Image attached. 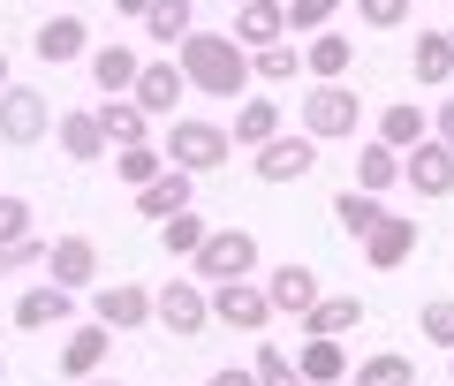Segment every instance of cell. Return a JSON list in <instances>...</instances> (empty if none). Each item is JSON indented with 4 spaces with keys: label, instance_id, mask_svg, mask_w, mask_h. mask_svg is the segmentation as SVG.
<instances>
[{
    "label": "cell",
    "instance_id": "cell-1",
    "mask_svg": "<svg viewBox=\"0 0 454 386\" xmlns=\"http://www.w3.org/2000/svg\"><path fill=\"white\" fill-rule=\"evenodd\" d=\"M175 61H182V76H190L197 98H227V106H243L250 83H258L250 46H235L227 31H190V38L175 46Z\"/></svg>",
    "mask_w": 454,
    "mask_h": 386
},
{
    "label": "cell",
    "instance_id": "cell-2",
    "mask_svg": "<svg viewBox=\"0 0 454 386\" xmlns=\"http://www.w3.org/2000/svg\"><path fill=\"white\" fill-rule=\"evenodd\" d=\"M167 167H182V175H212V167L235 160V137H227V122H205V114H175L160 137Z\"/></svg>",
    "mask_w": 454,
    "mask_h": 386
},
{
    "label": "cell",
    "instance_id": "cell-3",
    "mask_svg": "<svg viewBox=\"0 0 454 386\" xmlns=\"http://www.w3.org/2000/svg\"><path fill=\"white\" fill-rule=\"evenodd\" d=\"M295 129L318 137V145H348V137L364 129V91L356 83H310L303 106H295Z\"/></svg>",
    "mask_w": 454,
    "mask_h": 386
},
{
    "label": "cell",
    "instance_id": "cell-4",
    "mask_svg": "<svg viewBox=\"0 0 454 386\" xmlns=\"http://www.w3.org/2000/svg\"><path fill=\"white\" fill-rule=\"evenodd\" d=\"M190 273L205 288H227V280H258V235L250 227H212L205 250L190 257Z\"/></svg>",
    "mask_w": 454,
    "mask_h": 386
},
{
    "label": "cell",
    "instance_id": "cell-5",
    "mask_svg": "<svg viewBox=\"0 0 454 386\" xmlns=\"http://www.w3.org/2000/svg\"><path fill=\"white\" fill-rule=\"evenodd\" d=\"M152 326H167L175 341H197L212 326V288L197 273H175L167 288H152Z\"/></svg>",
    "mask_w": 454,
    "mask_h": 386
},
{
    "label": "cell",
    "instance_id": "cell-6",
    "mask_svg": "<svg viewBox=\"0 0 454 386\" xmlns=\"http://www.w3.org/2000/svg\"><path fill=\"white\" fill-rule=\"evenodd\" d=\"M53 98L46 91H31V83H8V98H0V145L8 152H31L38 137H53Z\"/></svg>",
    "mask_w": 454,
    "mask_h": 386
},
{
    "label": "cell",
    "instance_id": "cell-7",
    "mask_svg": "<svg viewBox=\"0 0 454 386\" xmlns=\"http://www.w3.org/2000/svg\"><path fill=\"white\" fill-rule=\"evenodd\" d=\"M91 319L106 334H145L152 326V288L145 280H98L91 288Z\"/></svg>",
    "mask_w": 454,
    "mask_h": 386
},
{
    "label": "cell",
    "instance_id": "cell-8",
    "mask_svg": "<svg viewBox=\"0 0 454 386\" xmlns=\"http://www.w3.org/2000/svg\"><path fill=\"white\" fill-rule=\"evenodd\" d=\"M310 167H318V137H303V129H280L273 145L250 152V175L273 182V190H280V182H303Z\"/></svg>",
    "mask_w": 454,
    "mask_h": 386
},
{
    "label": "cell",
    "instance_id": "cell-9",
    "mask_svg": "<svg viewBox=\"0 0 454 386\" xmlns=\"http://www.w3.org/2000/svg\"><path fill=\"white\" fill-rule=\"evenodd\" d=\"M212 326L265 334V326H273V295H265V280H227V288H212Z\"/></svg>",
    "mask_w": 454,
    "mask_h": 386
},
{
    "label": "cell",
    "instance_id": "cell-10",
    "mask_svg": "<svg viewBox=\"0 0 454 386\" xmlns=\"http://www.w3.org/2000/svg\"><path fill=\"white\" fill-rule=\"evenodd\" d=\"M46 280H53V288H68V295H91L98 288V242L91 235H53Z\"/></svg>",
    "mask_w": 454,
    "mask_h": 386
},
{
    "label": "cell",
    "instance_id": "cell-11",
    "mask_svg": "<svg viewBox=\"0 0 454 386\" xmlns=\"http://www.w3.org/2000/svg\"><path fill=\"white\" fill-rule=\"evenodd\" d=\"M31 53L46 68H68V61H91V23L83 16H68V8H53L46 23L31 31Z\"/></svg>",
    "mask_w": 454,
    "mask_h": 386
},
{
    "label": "cell",
    "instance_id": "cell-12",
    "mask_svg": "<svg viewBox=\"0 0 454 386\" xmlns=\"http://www.w3.org/2000/svg\"><path fill=\"white\" fill-rule=\"evenodd\" d=\"M265 295H273V319H295V326L325 303V288H318L310 265H273V273H265Z\"/></svg>",
    "mask_w": 454,
    "mask_h": 386
},
{
    "label": "cell",
    "instance_id": "cell-13",
    "mask_svg": "<svg viewBox=\"0 0 454 386\" xmlns=\"http://www.w3.org/2000/svg\"><path fill=\"white\" fill-rule=\"evenodd\" d=\"M129 98L152 114V122H175V106L190 98V76H182V61H145V76H137Z\"/></svg>",
    "mask_w": 454,
    "mask_h": 386
},
{
    "label": "cell",
    "instance_id": "cell-14",
    "mask_svg": "<svg viewBox=\"0 0 454 386\" xmlns=\"http://www.w3.org/2000/svg\"><path fill=\"white\" fill-rule=\"evenodd\" d=\"M402 182L417 197H454V152L439 145V137H424L417 152H402Z\"/></svg>",
    "mask_w": 454,
    "mask_h": 386
},
{
    "label": "cell",
    "instance_id": "cell-15",
    "mask_svg": "<svg viewBox=\"0 0 454 386\" xmlns=\"http://www.w3.org/2000/svg\"><path fill=\"white\" fill-rule=\"evenodd\" d=\"M364 257H372V273H394L417 257V212H387V220L364 235Z\"/></svg>",
    "mask_w": 454,
    "mask_h": 386
},
{
    "label": "cell",
    "instance_id": "cell-16",
    "mask_svg": "<svg viewBox=\"0 0 454 386\" xmlns=\"http://www.w3.org/2000/svg\"><path fill=\"white\" fill-rule=\"evenodd\" d=\"M16 326L23 334H53V326H76V295L53 288V280H38V288L16 295Z\"/></svg>",
    "mask_w": 454,
    "mask_h": 386
},
{
    "label": "cell",
    "instance_id": "cell-17",
    "mask_svg": "<svg viewBox=\"0 0 454 386\" xmlns=\"http://www.w3.org/2000/svg\"><path fill=\"white\" fill-rule=\"evenodd\" d=\"M137 76H145V53H137V46H121V38L91 46V83H98L106 98H129V91H137Z\"/></svg>",
    "mask_w": 454,
    "mask_h": 386
},
{
    "label": "cell",
    "instance_id": "cell-18",
    "mask_svg": "<svg viewBox=\"0 0 454 386\" xmlns=\"http://www.w3.org/2000/svg\"><path fill=\"white\" fill-rule=\"evenodd\" d=\"M348 68H356V38H348V31L303 38V76L310 83H348Z\"/></svg>",
    "mask_w": 454,
    "mask_h": 386
},
{
    "label": "cell",
    "instance_id": "cell-19",
    "mask_svg": "<svg viewBox=\"0 0 454 386\" xmlns=\"http://www.w3.org/2000/svg\"><path fill=\"white\" fill-rule=\"evenodd\" d=\"M280 38H288V0H243V8H235V46L265 53V46H280Z\"/></svg>",
    "mask_w": 454,
    "mask_h": 386
},
{
    "label": "cell",
    "instance_id": "cell-20",
    "mask_svg": "<svg viewBox=\"0 0 454 386\" xmlns=\"http://www.w3.org/2000/svg\"><path fill=\"white\" fill-rule=\"evenodd\" d=\"M280 98H265V91H250L243 106H235V129H227V137H235V152H258V145H273L280 137Z\"/></svg>",
    "mask_w": 454,
    "mask_h": 386
},
{
    "label": "cell",
    "instance_id": "cell-21",
    "mask_svg": "<svg viewBox=\"0 0 454 386\" xmlns=\"http://www.w3.org/2000/svg\"><path fill=\"white\" fill-rule=\"evenodd\" d=\"M53 137H61V152L76 167H91V160H106V129H98V106H76V114H61V122H53Z\"/></svg>",
    "mask_w": 454,
    "mask_h": 386
},
{
    "label": "cell",
    "instance_id": "cell-22",
    "mask_svg": "<svg viewBox=\"0 0 454 386\" xmlns=\"http://www.w3.org/2000/svg\"><path fill=\"white\" fill-rule=\"evenodd\" d=\"M364 319H372V303H364L356 288H348V295H325V303L303 319V341H340V334H356Z\"/></svg>",
    "mask_w": 454,
    "mask_h": 386
},
{
    "label": "cell",
    "instance_id": "cell-23",
    "mask_svg": "<svg viewBox=\"0 0 454 386\" xmlns=\"http://www.w3.org/2000/svg\"><path fill=\"white\" fill-rule=\"evenodd\" d=\"M106 349H114V334H106V326H68V341H61V371H68V379H98V364H106Z\"/></svg>",
    "mask_w": 454,
    "mask_h": 386
},
{
    "label": "cell",
    "instance_id": "cell-24",
    "mask_svg": "<svg viewBox=\"0 0 454 386\" xmlns=\"http://www.w3.org/2000/svg\"><path fill=\"white\" fill-rule=\"evenodd\" d=\"M190 197H197V175H182V167H167L152 190H137V212H145L152 227H167L175 212H190Z\"/></svg>",
    "mask_w": 454,
    "mask_h": 386
},
{
    "label": "cell",
    "instance_id": "cell-25",
    "mask_svg": "<svg viewBox=\"0 0 454 386\" xmlns=\"http://www.w3.org/2000/svg\"><path fill=\"white\" fill-rule=\"evenodd\" d=\"M409 68H417L424 91H447V83H454V31H417V46H409Z\"/></svg>",
    "mask_w": 454,
    "mask_h": 386
},
{
    "label": "cell",
    "instance_id": "cell-26",
    "mask_svg": "<svg viewBox=\"0 0 454 386\" xmlns=\"http://www.w3.org/2000/svg\"><path fill=\"white\" fill-rule=\"evenodd\" d=\"M424 137H432V114H424L417 98H394V106H379V145H394V152H417Z\"/></svg>",
    "mask_w": 454,
    "mask_h": 386
},
{
    "label": "cell",
    "instance_id": "cell-27",
    "mask_svg": "<svg viewBox=\"0 0 454 386\" xmlns=\"http://www.w3.org/2000/svg\"><path fill=\"white\" fill-rule=\"evenodd\" d=\"M98 129H106V145H152V114L137 98H98Z\"/></svg>",
    "mask_w": 454,
    "mask_h": 386
},
{
    "label": "cell",
    "instance_id": "cell-28",
    "mask_svg": "<svg viewBox=\"0 0 454 386\" xmlns=\"http://www.w3.org/2000/svg\"><path fill=\"white\" fill-rule=\"evenodd\" d=\"M379 220H387V205H379L372 190H356V182H348V190H333V227H340L348 242H364Z\"/></svg>",
    "mask_w": 454,
    "mask_h": 386
},
{
    "label": "cell",
    "instance_id": "cell-29",
    "mask_svg": "<svg viewBox=\"0 0 454 386\" xmlns=\"http://www.w3.org/2000/svg\"><path fill=\"white\" fill-rule=\"evenodd\" d=\"M295 371H303V386H348L340 341H303V349H295Z\"/></svg>",
    "mask_w": 454,
    "mask_h": 386
},
{
    "label": "cell",
    "instance_id": "cell-30",
    "mask_svg": "<svg viewBox=\"0 0 454 386\" xmlns=\"http://www.w3.org/2000/svg\"><path fill=\"white\" fill-rule=\"evenodd\" d=\"M190 31H197V0H152L145 8V38H160V46H182Z\"/></svg>",
    "mask_w": 454,
    "mask_h": 386
},
{
    "label": "cell",
    "instance_id": "cell-31",
    "mask_svg": "<svg viewBox=\"0 0 454 386\" xmlns=\"http://www.w3.org/2000/svg\"><path fill=\"white\" fill-rule=\"evenodd\" d=\"M394 182H402V152L372 137V145L356 152V190H372V197H379V190H394Z\"/></svg>",
    "mask_w": 454,
    "mask_h": 386
},
{
    "label": "cell",
    "instance_id": "cell-32",
    "mask_svg": "<svg viewBox=\"0 0 454 386\" xmlns=\"http://www.w3.org/2000/svg\"><path fill=\"white\" fill-rule=\"evenodd\" d=\"M348 386H417V364H409L402 349H379V356H364V364L348 371Z\"/></svg>",
    "mask_w": 454,
    "mask_h": 386
},
{
    "label": "cell",
    "instance_id": "cell-33",
    "mask_svg": "<svg viewBox=\"0 0 454 386\" xmlns=\"http://www.w3.org/2000/svg\"><path fill=\"white\" fill-rule=\"evenodd\" d=\"M114 175L129 182V190H152V182L167 175V152L160 145H121V152H114Z\"/></svg>",
    "mask_w": 454,
    "mask_h": 386
},
{
    "label": "cell",
    "instance_id": "cell-34",
    "mask_svg": "<svg viewBox=\"0 0 454 386\" xmlns=\"http://www.w3.org/2000/svg\"><path fill=\"white\" fill-rule=\"evenodd\" d=\"M205 235H212V220H205V212H175V220L160 227V250H167V257H182V265H190V257L205 250Z\"/></svg>",
    "mask_w": 454,
    "mask_h": 386
},
{
    "label": "cell",
    "instance_id": "cell-35",
    "mask_svg": "<svg viewBox=\"0 0 454 386\" xmlns=\"http://www.w3.org/2000/svg\"><path fill=\"white\" fill-rule=\"evenodd\" d=\"M250 371H258V386H303V371H295V356L280 349V341H258Z\"/></svg>",
    "mask_w": 454,
    "mask_h": 386
},
{
    "label": "cell",
    "instance_id": "cell-36",
    "mask_svg": "<svg viewBox=\"0 0 454 386\" xmlns=\"http://www.w3.org/2000/svg\"><path fill=\"white\" fill-rule=\"evenodd\" d=\"M417 334L432 341V349H447V356H454V295H432V303L417 311Z\"/></svg>",
    "mask_w": 454,
    "mask_h": 386
},
{
    "label": "cell",
    "instance_id": "cell-37",
    "mask_svg": "<svg viewBox=\"0 0 454 386\" xmlns=\"http://www.w3.org/2000/svg\"><path fill=\"white\" fill-rule=\"evenodd\" d=\"M250 68H258V83H295V68H303V53L280 38V46H265V53H250Z\"/></svg>",
    "mask_w": 454,
    "mask_h": 386
},
{
    "label": "cell",
    "instance_id": "cell-38",
    "mask_svg": "<svg viewBox=\"0 0 454 386\" xmlns=\"http://www.w3.org/2000/svg\"><path fill=\"white\" fill-rule=\"evenodd\" d=\"M31 235H38V220H31V197L0 190V242H31Z\"/></svg>",
    "mask_w": 454,
    "mask_h": 386
},
{
    "label": "cell",
    "instance_id": "cell-39",
    "mask_svg": "<svg viewBox=\"0 0 454 386\" xmlns=\"http://www.w3.org/2000/svg\"><path fill=\"white\" fill-rule=\"evenodd\" d=\"M409 16H417V0H356V23H372V31H402Z\"/></svg>",
    "mask_w": 454,
    "mask_h": 386
},
{
    "label": "cell",
    "instance_id": "cell-40",
    "mask_svg": "<svg viewBox=\"0 0 454 386\" xmlns=\"http://www.w3.org/2000/svg\"><path fill=\"white\" fill-rule=\"evenodd\" d=\"M333 8H340V0H288V31H303V38L333 31Z\"/></svg>",
    "mask_w": 454,
    "mask_h": 386
},
{
    "label": "cell",
    "instance_id": "cell-41",
    "mask_svg": "<svg viewBox=\"0 0 454 386\" xmlns=\"http://www.w3.org/2000/svg\"><path fill=\"white\" fill-rule=\"evenodd\" d=\"M205 386H258V371H250V364H220Z\"/></svg>",
    "mask_w": 454,
    "mask_h": 386
},
{
    "label": "cell",
    "instance_id": "cell-42",
    "mask_svg": "<svg viewBox=\"0 0 454 386\" xmlns=\"http://www.w3.org/2000/svg\"><path fill=\"white\" fill-rule=\"evenodd\" d=\"M432 137L454 152V98H439V114H432Z\"/></svg>",
    "mask_w": 454,
    "mask_h": 386
},
{
    "label": "cell",
    "instance_id": "cell-43",
    "mask_svg": "<svg viewBox=\"0 0 454 386\" xmlns=\"http://www.w3.org/2000/svg\"><path fill=\"white\" fill-rule=\"evenodd\" d=\"M114 8H121V16H137V23H145V8H152V0H114Z\"/></svg>",
    "mask_w": 454,
    "mask_h": 386
},
{
    "label": "cell",
    "instance_id": "cell-44",
    "mask_svg": "<svg viewBox=\"0 0 454 386\" xmlns=\"http://www.w3.org/2000/svg\"><path fill=\"white\" fill-rule=\"evenodd\" d=\"M8 83H16V76H8V53H0V98H8Z\"/></svg>",
    "mask_w": 454,
    "mask_h": 386
},
{
    "label": "cell",
    "instance_id": "cell-45",
    "mask_svg": "<svg viewBox=\"0 0 454 386\" xmlns=\"http://www.w3.org/2000/svg\"><path fill=\"white\" fill-rule=\"evenodd\" d=\"M83 386H121V379H83Z\"/></svg>",
    "mask_w": 454,
    "mask_h": 386
},
{
    "label": "cell",
    "instance_id": "cell-46",
    "mask_svg": "<svg viewBox=\"0 0 454 386\" xmlns=\"http://www.w3.org/2000/svg\"><path fill=\"white\" fill-rule=\"evenodd\" d=\"M0 386H8V356H0Z\"/></svg>",
    "mask_w": 454,
    "mask_h": 386
},
{
    "label": "cell",
    "instance_id": "cell-47",
    "mask_svg": "<svg viewBox=\"0 0 454 386\" xmlns=\"http://www.w3.org/2000/svg\"><path fill=\"white\" fill-rule=\"evenodd\" d=\"M447 379H454V356H447Z\"/></svg>",
    "mask_w": 454,
    "mask_h": 386
},
{
    "label": "cell",
    "instance_id": "cell-48",
    "mask_svg": "<svg viewBox=\"0 0 454 386\" xmlns=\"http://www.w3.org/2000/svg\"><path fill=\"white\" fill-rule=\"evenodd\" d=\"M235 8H243V0H235Z\"/></svg>",
    "mask_w": 454,
    "mask_h": 386
}]
</instances>
